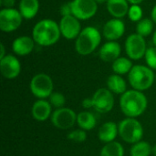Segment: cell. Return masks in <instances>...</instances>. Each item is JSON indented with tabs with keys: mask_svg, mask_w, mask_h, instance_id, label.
Segmentation results:
<instances>
[{
	"mask_svg": "<svg viewBox=\"0 0 156 156\" xmlns=\"http://www.w3.org/2000/svg\"><path fill=\"white\" fill-rule=\"evenodd\" d=\"M59 25L53 19L46 18L39 20L32 29V37L36 44L42 47L55 45L60 38Z\"/></svg>",
	"mask_w": 156,
	"mask_h": 156,
	"instance_id": "obj_1",
	"label": "cell"
},
{
	"mask_svg": "<svg viewBox=\"0 0 156 156\" xmlns=\"http://www.w3.org/2000/svg\"><path fill=\"white\" fill-rule=\"evenodd\" d=\"M148 101L143 91L136 90H126L120 99V107L122 113L129 118H137L147 109Z\"/></svg>",
	"mask_w": 156,
	"mask_h": 156,
	"instance_id": "obj_2",
	"label": "cell"
},
{
	"mask_svg": "<svg viewBox=\"0 0 156 156\" xmlns=\"http://www.w3.org/2000/svg\"><path fill=\"white\" fill-rule=\"evenodd\" d=\"M101 42V34L95 27H86L82 28L80 34L76 38L75 49L80 56H88L94 52Z\"/></svg>",
	"mask_w": 156,
	"mask_h": 156,
	"instance_id": "obj_3",
	"label": "cell"
},
{
	"mask_svg": "<svg viewBox=\"0 0 156 156\" xmlns=\"http://www.w3.org/2000/svg\"><path fill=\"white\" fill-rule=\"evenodd\" d=\"M128 80L133 90L144 91L153 86L155 80V75L154 70L148 66L134 65L128 74Z\"/></svg>",
	"mask_w": 156,
	"mask_h": 156,
	"instance_id": "obj_4",
	"label": "cell"
},
{
	"mask_svg": "<svg viewBox=\"0 0 156 156\" xmlns=\"http://www.w3.org/2000/svg\"><path fill=\"white\" fill-rule=\"evenodd\" d=\"M119 135L127 144H134L144 136V128L142 123L136 118H125L118 124Z\"/></svg>",
	"mask_w": 156,
	"mask_h": 156,
	"instance_id": "obj_5",
	"label": "cell"
},
{
	"mask_svg": "<svg viewBox=\"0 0 156 156\" xmlns=\"http://www.w3.org/2000/svg\"><path fill=\"white\" fill-rule=\"evenodd\" d=\"M29 88L36 98L46 100L52 94L54 83L49 75L46 73H38L31 79Z\"/></svg>",
	"mask_w": 156,
	"mask_h": 156,
	"instance_id": "obj_6",
	"label": "cell"
},
{
	"mask_svg": "<svg viewBox=\"0 0 156 156\" xmlns=\"http://www.w3.org/2000/svg\"><path fill=\"white\" fill-rule=\"evenodd\" d=\"M147 50L145 37L134 33L128 36L125 40V52L132 60H138L144 58Z\"/></svg>",
	"mask_w": 156,
	"mask_h": 156,
	"instance_id": "obj_7",
	"label": "cell"
},
{
	"mask_svg": "<svg viewBox=\"0 0 156 156\" xmlns=\"http://www.w3.org/2000/svg\"><path fill=\"white\" fill-rule=\"evenodd\" d=\"M23 16L18 9L2 8L0 11V30L5 33L16 31L20 27Z\"/></svg>",
	"mask_w": 156,
	"mask_h": 156,
	"instance_id": "obj_8",
	"label": "cell"
},
{
	"mask_svg": "<svg viewBox=\"0 0 156 156\" xmlns=\"http://www.w3.org/2000/svg\"><path fill=\"white\" fill-rule=\"evenodd\" d=\"M76 112L70 108L63 107L60 109H56L52 112L50 117L52 124L59 130H69L74 126L77 122Z\"/></svg>",
	"mask_w": 156,
	"mask_h": 156,
	"instance_id": "obj_9",
	"label": "cell"
},
{
	"mask_svg": "<svg viewBox=\"0 0 156 156\" xmlns=\"http://www.w3.org/2000/svg\"><path fill=\"white\" fill-rule=\"evenodd\" d=\"M91 98L93 101V109L100 113H107L111 112L114 106L113 93L109 89H98Z\"/></svg>",
	"mask_w": 156,
	"mask_h": 156,
	"instance_id": "obj_10",
	"label": "cell"
},
{
	"mask_svg": "<svg viewBox=\"0 0 156 156\" xmlns=\"http://www.w3.org/2000/svg\"><path fill=\"white\" fill-rule=\"evenodd\" d=\"M72 15L80 20H88L93 17L98 11L95 0H72Z\"/></svg>",
	"mask_w": 156,
	"mask_h": 156,
	"instance_id": "obj_11",
	"label": "cell"
},
{
	"mask_svg": "<svg viewBox=\"0 0 156 156\" xmlns=\"http://www.w3.org/2000/svg\"><path fill=\"white\" fill-rule=\"evenodd\" d=\"M58 25L61 36L69 40L76 39L82 30L80 20L73 15L62 16Z\"/></svg>",
	"mask_w": 156,
	"mask_h": 156,
	"instance_id": "obj_12",
	"label": "cell"
},
{
	"mask_svg": "<svg viewBox=\"0 0 156 156\" xmlns=\"http://www.w3.org/2000/svg\"><path fill=\"white\" fill-rule=\"evenodd\" d=\"M0 70L5 79H16L21 72V63L16 56L6 54L0 59Z\"/></svg>",
	"mask_w": 156,
	"mask_h": 156,
	"instance_id": "obj_13",
	"label": "cell"
},
{
	"mask_svg": "<svg viewBox=\"0 0 156 156\" xmlns=\"http://www.w3.org/2000/svg\"><path fill=\"white\" fill-rule=\"evenodd\" d=\"M125 33V24L120 18L108 20L102 28V35L108 41H116Z\"/></svg>",
	"mask_w": 156,
	"mask_h": 156,
	"instance_id": "obj_14",
	"label": "cell"
},
{
	"mask_svg": "<svg viewBox=\"0 0 156 156\" xmlns=\"http://www.w3.org/2000/svg\"><path fill=\"white\" fill-rule=\"evenodd\" d=\"M35 40L28 36H21L15 38L12 42L13 52L20 57L29 55L35 48Z\"/></svg>",
	"mask_w": 156,
	"mask_h": 156,
	"instance_id": "obj_15",
	"label": "cell"
},
{
	"mask_svg": "<svg viewBox=\"0 0 156 156\" xmlns=\"http://www.w3.org/2000/svg\"><path fill=\"white\" fill-rule=\"evenodd\" d=\"M122 52L121 45L117 41H108L104 43L99 51L101 59L104 62H113L120 58Z\"/></svg>",
	"mask_w": 156,
	"mask_h": 156,
	"instance_id": "obj_16",
	"label": "cell"
},
{
	"mask_svg": "<svg viewBox=\"0 0 156 156\" xmlns=\"http://www.w3.org/2000/svg\"><path fill=\"white\" fill-rule=\"evenodd\" d=\"M32 117L37 122H45L52 115V106L48 101L38 99L32 106Z\"/></svg>",
	"mask_w": 156,
	"mask_h": 156,
	"instance_id": "obj_17",
	"label": "cell"
},
{
	"mask_svg": "<svg viewBox=\"0 0 156 156\" xmlns=\"http://www.w3.org/2000/svg\"><path fill=\"white\" fill-rule=\"evenodd\" d=\"M106 8L113 18L122 19L125 16H128L130 5L128 0H108Z\"/></svg>",
	"mask_w": 156,
	"mask_h": 156,
	"instance_id": "obj_18",
	"label": "cell"
},
{
	"mask_svg": "<svg viewBox=\"0 0 156 156\" xmlns=\"http://www.w3.org/2000/svg\"><path fill=\"white\" fill-rule=\"evenodd\" d=\"M119 134L118 125L114 122H106L99 129L98 137L103 144H109L114 142Z\"/></svg>",
	"mask_w": 156,
	"mask_h": 156,
	"instance_id": "obj_19",
	"label": "cell"
},
{
	"mask_svg": "<svg viewBox=\"0 0 156 156\" xmlns=\"http://www.w3.org/2000/svg\"><path fill=\"white\" fill-rule=\"evenodd\" d=\"M18 10L25 19L34 18L39 10L38 0H20L18 4Z\"/></svg>",
	"mask_w": 156,
	"mask_h": 156,
	"instance_id": "obj_20",
	"label": "cell"
},
{
	"mask_svg": "<svg viewBox=\"0 0 156 156\" xmlns=\"http://www.w3.org/2000/svg\"><path fill=\"white\" fill-rule=\"evenodd\" d=\"M107 89H109L112 93L122 95L127 90V84L121 75L112 74L107 79Z\"/></svg>",
	"mask_w": 156,
	"mask_h": 156,
	"instance_id": "obj_21",
	"label": "cell"
},
{
	"mask_svg": "<svg viewBox=\"0 0 156 156\" xmlns=\"http://www.w3.org/2000/svg\"><path fill=\"white\" fill-rule=\"evenodd\" d=\"M77 124L84 131H90L96 126L97 120L92 112L83 111L77 115Z\"/></svg>",
	"mask_w": 156,
	"mask_h": 156,
	"instance_id": "obj_22",
	"label": "cell"
},
{
	"mask_svg": "<svg viewBox=\"0 0 156 156\" xmlns=\"http://www.w3.org/2000/svg\"><path fill=\"white\" fill-rule=\"evenodd\" d=\"M133 67V64L132 59L129 58H124V57L118 58L116 60L112 62V65L114 74H118L121 76L124 74H129Z\"/></svg>",
	"mask_w": 156,
	"mask_h": 156,
	"instance_id": "obj_23",
	"label": "cell"
},
{
	"mask_svg": "<svg viewBox=\"0 0 156 156\" xmlns=\"http://www.w3.org/2000/svg\"><path fill=\"white\" fill-rule=\"evenodd\" d=\"M100 156H124V149L119 142L105 144L102 147Z\"/></svg>",
	"mask_w": 156,
	"mask_h": 156,
	"instance_id": "obj_24",
	"label": "cell"
},
{
	"mask_svg": "<svg viewBox=\"0 0 156 156\" xmlns=\"http://www.w3.org/2000/svg\"><path fill=\"white\" fill-rule=\"evenodd\" d=\"M153 154V147L149 143L140 141L134 144L130 151L131 156H150Z\"/></svg>",
	"mask_w": 156,
	"mask_h": 156,
	"instance_id": "obj_25",
	"label": "cell"
},
{
	"mask_svg": "<svg viewBox=\"0 0 156 156\" xmlns=\"http://www.w3.org/2000/svg\"><path fill=\"white\" fill-rule=\"evenodd\" d=\"M154 21L152 18H143L136 25V33L144 37H149L154 31Z\"/></svg>",
	"mask_w": 156,
	"mask_h": 156,
	"instance_id": "obj_26",
	"label": "cell"
},
{
	"mask_svg": "<svg viewBox=\"0 0 156 156\" xmlns=\"http://www.w3.org/2000/svg\"><path fill=\"white\" fill-rule=\"evenodd\" d=\"M48 101L52 107H55L56 109H60V108L65 107L66 98L61 92L53 91L52 94L48 98Z\"/></svg>",
	"mask_w": 156,
	"mask_h": 156,
	"instance_id": "obj_27",
	"label": "cell"
},
{
	"mask_svg": "<svg viewBox=\"0 0 156 156\" xmlns=\"http://www.w3.org/2000/svg\"><path fill=\"white\" fill-rule=\"evenodd\" d=\"M67 137L71 142H74V143H77V144L84 143L88 138L86 131H84L82 129H77V130H74V131L70 132L68 134Z\"/></svg>",
	"mask_w": 156,
	"mask_h": 156,
	"instance_id": "obj_28",
	"label": "cell"
},
{
	"mask_svg": "<svg viewBox=\"0 0 156 156\" xmlns=\"http://www.w3.org/2000/svg\"><path fill=\"white\" fill-rule=\"evenodd\" d=\"M143 9L140 5H132L128 11V17L133 22H139L143 19Z\"/></svg>",
	"mask_w": 156,
	"mask_h": 156,
	"instance_id": "obj_29",
	"label": "cell"
},
{
	"mask_svg": "<svg viewBox=\"0 0 156 156\" xmlns=\"http://www.w3.org/2000/svg\"><path fill=\"white\" fill-rule=\"evenodd\" d=\"M147 66L153 70H156V47L148 48L144 56Z\"/></svg>",
	"mask_w": 156,
	"mask_h": 156,
	"instance_id": "obj_30",
	"label": "cell"
},
{
	"mask_svg": "<svg viewBox=\"0 0 156 156\" xmlns=\"http://www.w3.org/2000/svg\"><path fill=\"white\" fill-rule=\"evenodd\" d=\"M60 14L62 16H70L72 15V7H71V1L64 3L60 7Z\"/></svg>",
	"mask_w": 156,
	"mask_h": 156,
	"instance_id": "obj_31",
	"label": "cell"
},
{
	"mask_svg": "<svg viewBox=\"0 0 156 156\" xmlns=\"http://www.w3.org/2000/svg\"><path fill=\"white\" fill-rule=\"evenodd\" d=\"M0 4L3 8H14L16 0H0Z\"/></svg>",
	"mask_w": 156,
	"mask_h": 156,
	"instance_id": "obj_32",
	"label": "cell"
},
{
	"mask_svg": "<svg viewBox=\"0 0 156 156\" xmlns=\"http://www.w3.org/2000/svg\"><path fill=\"white\" fill-rule=\"evenodd\" d=\"M82 107L84 109H90V108H93V101H92V98H85L82 102Z\"/></svg>",
	"mask_w": 156,
	"mask_h": 156,
	"instance_id": "obj_33",
	"label": "cell"
},
{
	"mask_svg": "<svg viewBox=\"0 0 156 156\" xmlns=\"http://www.w3.org/2000/svg\"><path fill=\"white\" fill-rule=\"evenodd\" d=\"M0 51H1V53H0V59H1V58H3L6 55L5 54V46H4L3 43L0 44Z\"/></svg>",
	"mask_w": 156,
	"mask_h": 156,
	"instance_id": "obj_34",
	"label": "cell"
},
{
	"mask_svg": "<svg viewBox=\"0 0 156 156\" xmlns=\"http://www.w3.org/2000/svg\"><path fill=\"white\" fill-rule=\"evenodd\" d=\"M151 18L153 19V21L156 24V5L153 7L152 12H151Z\"/></svg>",
	"mask_w": 156,
	"mask_h": 156,
	"instance_id": "obj_35",
	"label": "cell"
},
{
	"mask_svg": "<svg viewBox=\"0 0 156 156\" xmlns=\"http://www.w3.org/2000/svg\"><path fill=\"white\" fill-rule=\"evenodd\" d=\"M144 0H128L129 4L131 5H140L144 2Z\"/></svg>",
	"mask_w": 156,
	"mask_h": 156,
	"instance_id": "obj_36",
	"label": "cell"
},
{
	"mask_svg": "<svg viewBox=\"0 0 156 156\" xmlns=\"http://www.w3.org/2000/svg\"><path fill=\"white\" fill-rule=\"evenodd\" d=\"M153 42L156 47V29L154 31V35H153Z\"/></svg>",
	"mask_w": 156,
	"mask_h": 156,
	"instance_id": "obj_37",
	"label": "cell"
},
{
	"mask_svg": "<svg viewBox=\"0 0 156 156\" xmlns=\"http://www.w3.org/2000/svg\"><path fill=\"white\" fill-rule=\"evenodd\" d=\"M108 0H95V2L97 4H103V3H107Z\"/></svg>",
	"mask_w": 156,
	"mask_h": 156,
	"instance_id": "obj_38",
	"label": "cell"
},
{
	"mask_svg": "<svg viewBox=\"0 0 156 156\" xmlns=\"http://www.w3.org/2000/svg\"><path fill=\"white\" fill-rule=\"evenodd\" d=\"M153 154H154V155L156 156V144L153 147Z\"/></svg>",
	"mask_w": 156,
	"mask_h": 156,
	"instance_id": "obj_39",
	"label": "cell"
},
{
	"mask_svg": "<svg viewBox=\"0 0 156 156\" xmlns=\"http://www.w3.org/2000/svg\"><path fill=\"white\" fill-rule=\"evenodd\" d=\"M155 80H156V75H155Z\"/></svg>",
	"mask_w": 156,
	"mask_h": 156,
	"instance_id": "obj_40",
	"label": "cell"
}]
</instances>
